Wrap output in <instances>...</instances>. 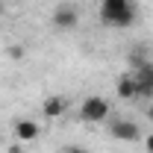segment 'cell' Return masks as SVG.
I'll use <instances>...</instances> for the list:
<instances>
[{"label": "cell", "instance_id": "obj_6", "mask_svg": "<svg viewBox=\"0 0 153 153\" xmlns=\"http://www.w3.org/2000/svg\"><path fill=\"white\" fill-rule=\"evenodd\" d=\"M38 135H41V127L33 118H18L15 121V138L21 144H33V141H38Z\"/></svg>", "mask_w": 153, "mask_h": 153}, {"label": "cell", "instance_id": "obj_13", "mask_svg": "<svg viewBox=\"0 0 153 153\" xmlns=\"http://www.w3.org/2000/svg\"><path fill=\"white\" fill-rule=\"evenodd\" d=\"M147 121H153V100L147 103Z\"/></svg>", "mask_w": 153, "mask_h": 153}, {"label": "cell", "instance_id": "obj_5", "mask_svg": "<svg viewBox=\"0 0 153 153\" xmlns=\"http://www.w3.org/2000/svg\"><path fill=\"white\" fill-rule=\"evenodd\" d=\"M133 76H135V91L141 100H153V59H147L144 65L133 68Z\"/></svg>", "mask_w": 153, "mask_h": 153}, {"label": "cell", "instance_id": "obj_14", "mask_svg": "<svg viewBox=\"0 0 153 153\" xmlns=\"http://www.w3.org/2000/svg\"><path fill=\"white\" fill-rule=\"evenodd\" d=\"M9 153H21V141H18V144H12V147H9Z\"/></svg>", "mask_w": 153, "mask_h": 153}, {"label": "cell", "instance_id": "obj_3", "mask_svg": "<svg viewBox=\"0 0 153 153\" xmlns=\"http://www.w3.org/2000/svg\"><path fill=\"white\" fill-rule=\"evenodd\" d=\"M50 24H53V30H59V33H71V30H76V24H79V9H76L74 3H59L56 9H53V15H50Z\"/></svg>", "mask_w": 153, "mask_h": 153}, {"label": "cell", "instance_id": "obj_9", "mask_svg": "<svg viewBox=\"0 0 153 153\" xmlns=\"http://www.w3.org/2000/svg\"><path fill=\"white\" fill-rule=\"evenodd\" d=\"M147 50H144V47H133V53H130V62H133V68H138V65H144V62H147Z\"/></svg>", "mask_w": 153, "mask_h": 153}, {"label": "cell", "instance_id": "obj_1", "mask_svg": "<svg viewBox=\"0 0 153 153\" xmlns=\"http://www.w3.org/2000/svg\"><path fill=\"white\" fill-rule=\"evenodd\" d=\"M100 21L115 30H127L135 24V3L133 0H100Z\"/></svg>", "mask_w": 153, "mask_h": 153}, {"label": "cell", "instance_id": "obj_4", "mask_svg": "<svg viewBox=\"0 0 153 153\" xmlns=\"http://www.w3.org/2000/svg\"><path fill=\"white\" fill-rule=\"evenodd\" d=\"M109 135H112L115 141H138L141 138V127L135 124L133 118H112L109 121Z\"/></svg>", "mask_w": 153, "mask_h": 153}, {"label": "cell", "instance_id": "obj_12", "mask_svg": "<svg viewBox=\"0 0 153 153\" xmlns=\"http://www.w3.org/2000/svg\"><path fill=\"white\" fill-rule=\"evenodd\" d=\"M144 144H147V153H153V133L147 135V138H144Z\"/></svg>", "mask_w": 153, "mask_h": 153}, {"label": "cell", "instance_id": "obj_11", "mask_svg": "<svg viewBox=\"0 0 153 153\" xmlns=\"http://www.w3.org/2000/svg\"><path fill=\"white\" fill-rule=\"evenodd\" d=\"M65 153H88V150H85V147H79V144H68Z\"/></svg>", "mask_w": 153, "mask_h": 153}, {"label": "cell", "instance_id": "obj_8", "mask_svg": "<svg viewBox=\"0 0 153 153\" xmlns=\"http://www.w3.org/2000/svg\"><path fill=\"white\" fill-rule=\"evenodd\" d=\"M115 94L121 97V100H138V91H135V76L133 71L130 74H121L115 79Z\"/></svg>", "mask_w": 153, "mask_h": 153}, {"label": "cell", "instance_id": "obj_10", "mask_svg": "<svg viewBox=\"0 0 153 153\" xmlns=\"http://www.w3.org/2000/svg\"><path fill=\"white\" fill-rule=\"evenodd\" d=\"M6 56H9V59H15V62H18V59L24 56V47H21V44H9V47H6Z\"/></svg>", "mask_w": 153, "mask_h": 153}, {"label": "cell", "instance_id": "obj_7", "mask_svg": "<svg viewBox=\"0 0 153 153\" xmlns=\"http://www.w3.org/2000/svg\"><path fill=\"white\" fill-rule=\"evenodd\" d=\"M65 112H68V97H62V94H50L41 103V115H44L47 121H56V118H62Z\"/></svg>", "mask_w": 153, "mask_h": 153}, {"label": "cell", "instance_id": "obj_2", "mask_svg": "<svg viewBox=\"0 0 153 153\" xmlns=\"http://www.w3.org/2000/svg\"><path fill=\"white\" fill-rule=\"evenodd\" d=\"M76 115H79L82 124H106V121L112 118V106H109L106 97L88 94V97H82V103H79Z\"/></svg>", "mask_w": 153, "mask_h": 153}]
</instances>
